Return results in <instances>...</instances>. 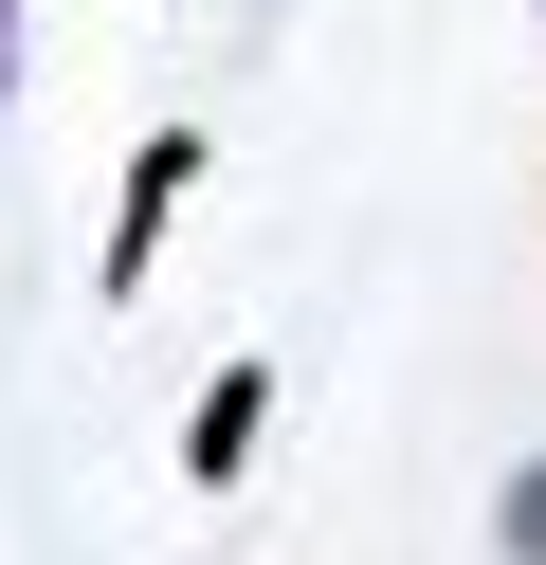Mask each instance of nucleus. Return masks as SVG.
<instances>
[{"instance_id":"2","label":"nucleus","mask_w":546,"mask_h":565,"mask_svg":"<svg viewBox=\"0 0 546 565\" xmlns=\"http://www.w3.org/2000/svg\"><path fill=\"white\" fill-rule=\"evenodd\" d=\"M255 419H274V383L237 365V383H218V402H201V438H182V456H201V475H237V456H255Z\"/></svg>"},{"instance_id":"3","label":"nucleus","mask_w":546,"mask_h":565,"mask_svg":"<svg viewBox=\"0 0 546 565\" xmlns=\"http://www.w3.org/2000/svg\"><path fill=\"white\" fill-rule=\"evenodd\" d=\"M510 565H546V456L510 475Z\"/></svg>"},{"instance_id":"1","label":"nucleus","mask_w":546,"mask_h":565,"mask_svg":"<svg viewBox=\"0 0 546 565\" xmlns=\"http://www.w3.org/2000/svg\"><path fill=\"white\" fill-rule=\"evenodd\" d=\"M182 183H201V128H164V147L128 164V220H109V292H146V256H164V220H182Z\"/></svg>"},{"instance_id":"4","label":"nucleus","mask_w":546,"mask_h":565,"mask_svg":"<svg viewBox=\"0 0 546 565\" xmlns=\"http://www.w3.org/2000/svg\"><path fill=\"white\" fill-rule=\"evenodd\" d=\"M0 92H19V0H0Z\"/></svg>"}]
</instances>
